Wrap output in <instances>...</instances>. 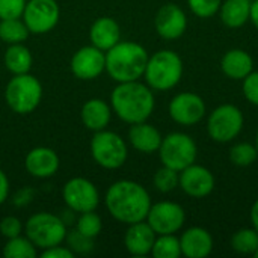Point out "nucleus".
Instances as JSON below:
<instances>
[{
	"label": "nucleus",
	"mask_w": 258,
	"mask_h": 258,
	"mask_svg": "<svg viewBox=\"0 0 258 258\" xmlns=\"http://www.w3.org/2000/svg\"><path fill=\"white\" fill-rule=\"evenodd\" d=\"M106 206L116 221L130 225L147 219L151 198L139 183L121 180L109 187L106 194Z\"/></svg>",
	"instance_id": "nucleus-1"
},
{
	"label": "nucleus",
	"mask_w": 258,
	"mask_h": 258,
	"mask_svg": "<svg viewBox=\"0 0 258 258\" xmlns=\"http://www.w3.org/2000/svg\"><path fill=\"white\" fill-rule=\"evenodd\" d=\"M112 107L115 113L128 124L144 122L154 110V95L148 86L138 80L124 82L112 92Z\"/></svg>",
	"instance_id": "nucleus-2"
},
{
	"label": "nucleus",
	"mask_w": 258,
	"mask_h": 258,
	"mask_svg": "<svg viewBox=\"0 0 258 258\" xmlns=\"http://www.w3.org/2000/svg\"><path fill=\"white\" fill-rule=\"evenodd\" d=\"M147 50L136 42H118L106 54V70L109 76L119 82H133L144 76L147 62Z\"/></svg>",
	"instance_id": "nucleus-3"
},
{
	"label": "nucleus",
	"mask_w": 258,
	"mask_h": 258,
	"mask_svg": "<svg viewBox=\"0 0 258 258\" xmlns=\"http://www.w3.org/2000/svg\"><path fill=\"white\" fill-rule=\"evenodd\" d=\"M145 80L151 89L169 91L177 86L183 76L181 57L172 50H160L148 57Z\"/></svg>",
	"instance_id": "nucleus-4"
},
{
	"label": "nucleus",
	"mask_w": 258,
	"mask_h": 258,
	"mask_svg": "<svg viewBox=\"0 0 258 258\" xmlns=\"http://www.w3.org/2000/svg\"><path fill=\"white\" fill-rule=\"evenodd\" d=\"M159 156L163 166L180 172L189 165L195 163L198 156V147L189 135L174 132L162 139Z\"/></svg>",
	"instance_id": "nucleus-5"
},
{
	"label": "nucleus",
	"mask_w": 258,
	"mask_h": 258,
	"mask_svg": "<svg viewBox=\"0 0 258 258\" xmlns=\"http://www.w3.org/2000/svg\"><path fill=\"white\" fill-rule=\"evenodd\" d=\"M42 88L36 77L26 74H17L6 86V103L17 113H30L41 101Z\"/></svg>",
	"instance_id": "nucleus-6"
},
{
	"label": "nucleus",
	"mask_w": 258,
	"mask_h": 258,
	"mask_svg": "<svg viewBox=\"0 0 258 258\" xmlns=\"http://www.w3.org/2000/svg\"><path fill=\"white\" fill-rule=\"evenodd\" d=\"M243 113L234 104H221L209 116L207 133L219 144L234 141L243 128Z\"/></svg>",
	"instance_id": "nucleus-7"
},
{
	"label": "nucleus",
	"mask_w": 258,
	"mask_h": 258,
	"mask_svg": "<svg viewBox=\"0 0 258 258\" xmlns=\"http://www.w3.org/2000/svg\"><path fill=\"white\" fill-rule=\"evenodd\" d=\"M27 239L38 248L47 249L60 245L67 236L63 222L50 213H36L26 224Z\"/></svg>",
	"instance_id": "nucleus-8"
},
{
	"label": "nucleus",
	"mask_w": 258,
	"mask_h": 258,
	"mask_svg": "<svg viewBox=\"0 0 258 258\" xmlns=\"http://www.w3.org/2000/svg\"><path fill=\"white\" fill-rule=\"evenodd\" d=\"M91 153L100 166L106 169H116L122 166L127 159V145L116 133L100 130L92 138Z\"/></svg>",
	"instance_id": "nucleus-9"
},
{
	"label": "nucleus",
	"mask_w": 258,
	"mask_h": 258,
	"mask_svg": "<svg viewBox=\"0 0 258 258\" xmlns=\"http://www.w3.org/2000/svg\"><path fill=\"white\" fill-rule=\"evenodd\" d=\"M186 221L183 207L177 203L162 201L150 207L147 222L156 234H175Z\"/></svg>",
	"instance_id": "nucleus-10"
},
{
	"label": "nucleus",
	"mask_w": 258,
	"mask_h": 258,
	"mask_svg": "<svg viewBox=\"0 0 258 258\" xmlns=\"http://www.w3.org/2000/svg\"><path fill=\"white\" fill-rule=\"evenodd\" d=\"M24 24L32 33L51 30L59 20V6L54 0H30L24 8Z\"/></svg>",
	"instance_id": "nucleus-11"
},
{
	"label": "nucleus",
	"mask_w": 258,
	"mask_h": 258,
	"mask_svg": "<svg viewBox=\"0 0 258 258\" xmlns=\"http://www.w3.org/2000/svg\"><path fill=\"white\" fill-rule=\"evenodd\" d=\"M204 100L194 92H180L169 103V116L180 125H195L206 116Z\"/></svg>",
	"instance_id": "nucleus-12"
},
{
	"label": "nucleus",
	"mask_w": 258,
	"mask_h": 258,
	"mask_svg": "<svg viewBox=\"0 0 258 258\" xmlns=\"http://www.w3.org/2000/svg\"><path fill=\"white\" fill-rule=\"evenodd\" d=\"M63 200L67 206L79 213L92 212L98 206V192L95 186L85 178H73L63 187Z\"/></svg>",
	"instance_id": "nucleus-13"
},
{
	"label": "nucleus",
	"mask_w": 258,
	"mask_h": 258,
	"mask_svg": "<svg viewBox=\"0 0 258 258\" xmlns=\"http://www.w3.org/2000/svg\"><path fill=\"white\" fill-rule=\"evenodd\" d=\"M178 186L192 198H206L215 189V177L206 166L192 163L178 172Z\"/></svg>",
	"instance_id": "nucleus-14"
},
{
	"label": "nucleus",
	"mask_w": 258,
	"mask_h": 258,
	"mask_svg": "<svg viewBox=\"0 0 258 258\" xmlns=\"http://www.w3.org/2000/svg\"><path fill=\"white\" fill-rule=\"evenodd\" d=\"M154 26L163 39H178L187 29V17L175 3H166L157 11Z\"/></svg>",
	"instance_id": "nucleus-15"
},
{
	"label": "nucleus",
	"mask_w": 258,
	"mask_h": 258,
	"mask_svg": "<svg viewBox=\"0 0 258 258\" xmlns=\"http://www.w3.org/2000/svg\"><path fill=\"white\" fill-rule=\"evenodd\" d=\"M106 68V54L95 45L80 48L71 59V71L82 80H91Z\"/></svg>",
	"instance_id": "nucleus-16"
},
{
	"label": "nucleus",
	"mask_w": 258,
	"mask_h": 258,
	"mask_svg": "<svg viewBox=\"0 0 258 258\" xmlns=\"http://www.w3.org/2000/svg\"><path fill=\"white\" fill-rule=\"evenodd\" d=\"M181 254L187 258H206L213 249L212 234L201 227L186 230L180 237Z\"/></svg>",
	"instance_id": "nucleus-17"
},
{
	"label": "nucleus",
	"mask_w": 258,
	"mask_h": 258,
	"mask_svg": "<svg viewBox=\"0 0 258 258\" xmlns=\"http://www.w3.org/2000/svg\"><path fill=\"white\" fill-rule=\"evenodd\" d=\"M154 240H156L154 230L150 227L148 222L141 221L136 224H130V228L127 230L124 237V245L132 255L144 257L151 252Z\"/></svg>",
	"instance_id": "nucleus-18"
},
{
	"label": "nucleus",
	"mask_w": 258,
	"mask_h": 258,
	"mask_svg": "<svg viewBox=\"0 0 258 258\" xmlns=\"http://www.w3.org/2000/svg\"><path fill=\"white\" fill-rule=\"evenodd\" d=\"M26 169L30 175L38 178L51 177L59 168L57 154L45 147H39L32 150L26 157Z\"/></svg>",
	"instance_id": "nucleus-19"
},
{
	"label": "nucleus",
	"mask_w": 258,
	"mask_h": 258,
	"mask_svg": "<svg viewBox=\"0 0 258 258\" xmlns=\"http://www.w3.org/2000/svg\"><path fill=\"white\" fill-rule=\"evenodd\" d=\"M128 139L138 151L151 154L159 151L163 138L156 127L144 121V122L132 124V128L128 130Z\"/></svg>",
	"instance_id": "nucleus-20"
},
{
	"label": "nucleus",
	"mask_w": 258,
	"mask_h": 258,
	"mask_svg": "<svg viewBox=\"0 0 258 258\" xmlns=\"http://www.w3.org/2000/svg\"><path fill=\"white\" fill-rule=\"evenodd\" d=\"M221 68L228 79L243 80L252 71L254 62H252V57L245 50L233 48L224 54L221 60Z\"/></svg>",
	"instance_id": "nucleus-21"
},
{
	"label": "nucleus",
	"mask_w": 258,
	"mask_h": 258,
	"mask_svg": "<svg viewBox=\"0 0 258 258\" xmlns=\"http://www.w3.org/2000/svg\"><path fill=\"white\" fill-rule=\"evenodd\" d=\"M91 42L100 50H110L115 44L119 42L121 30L115 20L109 17L98 18L91 27Z\"/></svg>",
	"instance_id": "nucleus-22"
},
{
	"label": "nucleus",
	"mask_w": 258,
	"mask_h": 258,
	"mask_svg": "<svg viewBox=\"0 0 258 258\" xmlns=\"http://www.w3.org/2000/svg\"><path fill=\"white\" fill-rule=\"evenodd\" d=\"M251 14V0H225L219 8L221 21L230 29L245 26Z\"/></svg>",
	"instance_id": "nucleus-23"
},
{
	"label": "nucleus",
	"mask_w": 258,
	"mask_h": 258,
	"mask_svg": "<svg viewBox=\"0 0 258 258\" xmlns=\"http://www.w3.org/2000/svg\"><path fill=\"white\" fill-rule=\"evenodd\" d=\"M82 121L88 128L94 132H100L110 121V109L103 100L98 98L89 100L85 103L82 109Z\"/></svg>",
	"instance_id": "nucleus-24"
},
{
	"label": "nucleus",
	"mask_w": 258,
	"mask_h": 258,
	"mask_svg": "<svg viewBox=\"0 0 258 258\" xmlns=\"http://www.w3.org/2000/svg\"><path fill=\"white\" fill-rule=\"evenodd\" d=\"M5 63H6V68L15 76L26 74L29 73L32 67L30 51L21 44H11V47L6 50V54H5Z\"/></svg>",
	"instance_id": "nucleus-25"
},
{
	"label": "nucleus",
	"mask_w": 258,
	"mask_h": 258,
	"mask_svg": "<svg viewBox=\"0 0 258 258\" xmlns=\"http://www.w3.org/2000/svg\"><path fill=\"white\" fill-rule=\"evenodd\" d=\"M231 246L236 252L254 255L258 249V231L255 228H242L231 237Z\"/></svg>",
	"instance_id": "nucleus-26"
},
{
	"label": "nucleus",
	"mask_w": 258,
	"mask_h": 258,
	"mask_svg": "<svg viewBox=\"0 0 258 258\" xmlns=\"http://www.w3.org/2000/svg\"><path fill=\"white\" fill-rule=\"evenodd\" d=\"M29 35L27 26L18 18H6L0 21V38L8 44H20Z\"/></svg>",
	"instance_id": "nucleus-27"
},
{
	"label": "nucleus",
	"mask_w": 258,
	"mask_h": 258,
	"mask_svg": "<svg viewBox=\"0 0 258 258\" xmlns=\"http://www.w3.org/2000/svg\"><path fill=\"white\" fill-rule=\"evenodd\" d=\"M151 254L154 258H178L181 255L180 239L174 234H160L154 240Z\"/></svg>",
	"instance_id": "nucleus-28"
},
{
	"label": "nucleus",
	"mask_w": 258,
	"mask_h": 258,
	"mask_svg": "<svg viewBox=\"0 0 258 258\" xmlns=\"http://www.w3.org/2000/svg\"><path fill=\"white\" fill-rule=\"evenodd\" d=\"M3 255L6 258H35L36 249L29 239H23L17 236L9 239V242L5 245Z\"/></svg>",
	"instance_id": "nucleus-29"
},
{
	"label": "nucleus",
	"mask_w": 258,
	"mask_h": 258,
	"mask_svg": "<svg viewBox=\"0 0 258 258\" xmlns=\"http://www.w3.org/2000/svg\"><path fill=\"white\" fill-rule=\"evenodd\" d=\"M258 159V151L255 145L248 144V142H240L231 147L230 150V160L240 168L251 166Z\"/></svg>",
	"instance_id": "nucleus-30"
},
{
	"label": "nucleus",
	"mask_w": 258,
	"mask_h": 258,
	"mask_svg": "<svg viewBox=\"0 0 258 258\" xmlns=\"http://www.w3.org/2000/svg\"><path fill=\"white\" fill-rule=\"evenodd\" d=\"M154 186L159 192L168 194L178 186V172L168 166H162L154 174Z\"/></svg>",
	"instance_id": "nucleus-31"
},
{
	"label": "nucleus",
	"mask_w": 258,
	"mask_h": 258,
	"mask_svg": "<svg viewBox=\"0 0 258 258\" xmlns=\"http://www.w3.org/2000/svg\"><path fill=\"white\" fill-rule=\"evenodd\" d=\"M77 231L82 233L83 236L89 237V239H94L100 234L101 231V219L98 215L92 212H85L82 213L79 222H77Z\"/></svg>",
	"instance_id": "nucleus-32"
},
{
	"label": "nucleus",
	"mask_w": 258,
	"mask_h": 258,
	"mask_svg": "<svg viewBox=\"0 0 258 258\" xmlns=\"http://www.w3.org/2000/svg\"><path fill=\"white\" fill-rule=\"evenodd\" d=\"M187 5L197 17L210 18L219 12L222 0H187Z\"/></svg>",
	"instance_id": "nucleus-33"
},
{
	"label": "nucleus",
	"mask_w": 258,
	"mask_h": 258,
	"mask_svg": "<svg viewBox=\"0 0 258 258\" xmlns=\"http://www.w3.org/2000/svg\"><path fill=\"white\" fill-rule=\"evenodd\" d=\"M65 239H67V242H68L71 251H76V252H79V254H88V252L92 249V246H94L92 239L83 236V234L79 233L77 230H74V231H71V233H67Z\"/></svg>",
	"instance_id": "nucleus-34"
},
{
	"label": "nucleus",
	"mask_w": 258,
	"mask_h": 258,
	"mask_svg": "<svg viewBox=\"0 0 258 258\" xmlns=\"http://www.w3.org/2000/svg\"><path fill=\"white\" fill-rule=\"evenodd\" d=\"M26 0H0V18H20L24 12Z\"/></svg>",
	"instance_id": "nucleus-35"
},
{
	"label": "nucleus",
	"mask_w": 258,
	"mask_h": 258,
	"mask_svg": "<svg viewBox=\"0 0 258 258\" xmlns=\"http://www.w3.org/2000/svg\"><path fill=\"white\" fill-rule=\"evenodd\" d=\"M243 95L245 98L254 104L258 106V71H251L245 79H243Z\"/></svg>",
	"instance_id": "nucleus-36"
},
{
	"label": "nucleus",
	"mask_w": 258,
	"mask_h": 258,
	"mask_svg": "<svg viewBox=\"0 0 258 258\" xmlns=\"http://www.w3.org/2000/svg\"><path fill=\"white\" fill-rule=\"evenodd\" d=\"M21 222L14 218V216H6L0 221V233L8 237V239H12V237H17L21 234Z\"/></svg>",
	"instance_id": "nucleus-37"
},
{
	"label": "nucleus",
	"mask_w": 258,
	"mask_h": 258,
	"mask_svg": "<svg viewBox=\"0 0 258 258\" xmlns=\"http://www.w3.org/2000/svg\"><path fill=\"white\" fill-rule=\"evenodd\" d=\"M42 258H73V251L71 249H67V248H60L59 245L56 246H51V248H47L44 249L42 252Z\"/></svg>",
	"instance_id": "nucleus-38"
},
{
	"label": "nucleus",
	"mask_w": 258,
	"mask_h": 258,
	"mask_svg": "<svg viewBox=\"0 0 258 258\" xmlns=\"http://www.w3.org/2000/svg\"><path fill=\"white\" fill-rule=\"evenodd\" d=\"M8 194H9V183H8V178H6L5 172L0 169V204L6 201Z\"/></svg>",
	"instance_id": "nucleus-39"
},
{
	"label": "nucleus",
	"mask_w": 258,
	"mask_h": 258,
	"mask_svg": "<svg viewBox=\"0 0 258 258\" xmlns=\"http://www.w3.org/2000/svg\"><path fill=\"white\" fill-rule=\"evenodd\" d=\"M249 20L252 21V24L258 29V0L251 2V14H249Z\"/></svg>",
	"instance_id": "nucleus-40"
},
{
	"label": "nucleus",
	"mask_w": 258,
	"mask_h": 258,
	"mask_svg": "<svg viewBox=\"0 0 258 258\" xmlns=\"http://www.w3.org/2000/svg\"><path fill=\"white\" fill-rule=\"evenodd\" d=\"M251 222H252L254 228L258 231V200L251 207Z\"/></svg>",
	"instance_id": "nucleus-41"
},
{
	"label": "nucleus",
	"mask_w": 258,
	"mask_h": 258,
	"mask_svg": "<svg viewBox=\"0 0 258 258\" xmlns=\"http://www.w3.org/2000/svg\"><path fill=\"white\" fill-rule=\"evenodd\" d=\"M255 148H257V151H258V130H257V138H255Z\"/></svg>",
	"instance_id": "nucleus-42"
},
{
	"label": "nucleus",
	"mask_w": 258,
	"mask_h": 258,
	"mask_svg": "<svg viewBox=\"0 0 258 258\" xmlns=\"http://www.w3.org/2000/svg\"><path fill=\"white\" fill-rule=\"evenodd\" d=\"M254 257L258 258V249H257V252H255V254H254Z\"/></svg>",
	"instance_id": "nucleus-43"
}]
</instances>
